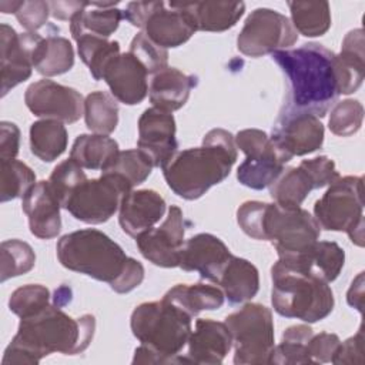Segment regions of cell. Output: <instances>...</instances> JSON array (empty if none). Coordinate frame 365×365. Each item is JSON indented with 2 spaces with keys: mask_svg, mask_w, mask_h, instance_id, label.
Here are the masks:
<instances>
[{
  "mask_svg": "<svg viewBox=\"0 0 365 365\" xmlns=\"http://www.w3.org/2000/svg\"><path fill=\"white\" fill-rule=\"evenodd\" d=\"M94 329L96 318L91 314L71 318L58 307L48 305L34 315L21 318L1 364H38L41 358L54 352L80 354L90 345Z\"/></svg>",
  "mask_w": 365,
  "mask_h": 365,
  "instance_id": "1",
  "label": "cell"
},
{
  "mask_svg": "<svg viewBox=\"0 0 365 365\" xmlns=\"http://www.w3.org/2000/svg\"><path fill=\"white\" fill-rule=\"evenodd\" d=\"M272 60L285 76L287 96L282 107L325 117L339 97L335 53L318 43L274 51Z\"/></svg>",
  "mask_w": 365,
  "mask_h": 365,
  "instance_id": "2",
  "label": "cell"
},
{
  "mask_svg": "<svg viewBox=\"0 0 365 365\" xmlns=\"http://www.w3.org/2000/svg\"><path fill=\"white\" fill-rule=\"evenodd\" d=\"M235 161L234 135L224 128H212L204 135L201 147L177 151L163 167V175L178 197L197 200L222 182Z\"/></svg>",
  "mask_w": 365,
  "mask_h": 365,
  "instance_id": "3",
  "label": "cell"
},
{
  "mask_svg": "<svg viewBox=\"0 0 365 365\" xmlns=\"http://www.w3.org/2000/svg\"><path fill=\"white\" fill-rule=\"evenodd\" d=\"M60 264L113 287L125 269L128 257L107 234L86 228L63 235L56 245Z\"/></svg>",
  "mask_w": 365,
  "mask_h": 365,
  "instance_id": "4",
  "label": "cell"
},
{
  "mask_svg": "<svg viewBox=\"0 0 365 365\" xmlns=\"http://www.w3.org/2000/svg\"><path fill=\"white\" fill-rule=\"evenodd\" d=\"M271 304L281 317L314 324L332 312L335 299L327 282L285 268L278 261L271 268Z\"/></svg>",
  "mask_w": 365,
  "mask_h": 365,
  "instance_id": "5",
  "label": "cell"
},
{
  "mask_svg": "<svg viewBox=\"0 0 365 365\" xmlns=\"http://www.w3.org/2000/svg\"><path fill=\"white\" fill-rule=\"evenodd\" d=\"M133 335L141 342L170 358L174 364H188L180 356L191 335V317L167 299L143 302L134 308L130 319Z\"/></svg>",
  "mask_w": 365,
  "mask_h": 365,
  "instance_id": "6",
  "label": "cell"
},
{
  "mask_svg": "<svg viewBox=\"0 0 365 365\" xmlns=\"http://www.w3.org/2000/svg\"><path fill=\"white\" fill-rule=\"evenodd\" d=\"M314 218L327 231H345L351 241L364 247V180L338 177L315 201Z\"/></svg>",
  "mask_w": 365,
  "mask_h": 365,
  "instance_id": "7",
  "label": "cell"
},
{
  "mask_svg": "<svg viewBox=\"0 0 365 365\" xmlns=\"http://www.w3.org/2000/svg\"><path fill=\"white\" fill-rule=\"evenodd\" d=\"M234 345L235 365L268 364L274 349L272 312L262 304L250 302L225 318Z\"/></svg>",
  "mask_w": 365,
  "mask_h": 365,
  "instance_id": "8",
  "label": "cell"
},
{
  "mask_svg": "<svg viewBox=\"0 0 365 365\" xmlns=\"http://www.w3.org/2000/svg\"><path fill=\"white\" fill-rule=\"evenodd\" d=\"M262 241H269L278 258L292 257L319 240L321 227L304 208H285L275 202L265 204L262 215Z\"/></svg>",
  "mask_w": 365,
  "mask_h": 365,
  "instance_id": "9",
  "label": "cell"
},
{
  "mask_svg": "<svg viewBox=\"0 0 365 365\" xmlns=\"http://www.w3.org/2000/svg\"><path fill=\"white\" fill-rule=\"evenodd\" d=\"M131 190L133 187L120 175L101 174L98 178H87L81 182L63 208L81 222L101 224L115 214L121 200Z\"/></svg>",
  "mask_w": 365,
  "mask_h": 365,
  "instance_id": "10",
  "label": "cell"
},
{
  "mask_svg": "<svg viewBox=\"0 0 365 365\" xmlns=\"http://www.w3.org/2000/svg\"><path fill=\"white\" fill-rule=\"evenodd\" d=\"M298 40L289 19L277 10L259 7L251 11L237 37V48L248 57L285 50Z\"/></svg>",
  "mask_w": 365,
  "mask_h": 365,
  "instance_id": "11",
  "label": "cell"
},
{
  "mask_svg": "<svg viewBox=\"0 0 365 365\" xmlns=\"http://www.w3.org/2000/svg\"><path fill=\"white\" fill-rule=\"evenodd\" d=\"M338 177L335 163L327 155L302 160L298 167H289L279 174L269 185V194L275 204L297 208L312 190L329 185Z\"/></svg>",
  "mask_w": 365,
  "mask_h": 365,
  "instance_id": "12",
  "label": "cell"
},
{
  "mask_svg": "<svg viewBox=\"0 0 365 365\" xmlns=\"http://www.w3.org/2000/svg\"><path fill=\"white\" fill-rule=\"evenodd\" d=\"M324 125L307 111L282 107L272 127L271 140L289 160L319 150L324 144Z\"/></svg>",
  "mask_w": 365,
  "mask_h": 365,
  "instance_id": "13",
  "label": "cell"
},
{
  "mask_svg": "<svg viewBox=\"0 0 365 365\" xmlns=\"http://www.w3.org/2000/svg\"><path fill=\"white\" fill-rule=\"evenodd\" d=\"M27 108L37 117L73 124L84 114L83 96L73 87L43 78L31 83L24 93Z\"/></svg>",
  "mask_w": 365,
  "mask_h": 365,
  "instance_id": "14",
  "label": "cell"
},
{
  "mask_svg": "<svg viewBox=\"0 0 365 365\" xmlns=\"http://www.w3.org/2000/svg\"><path fill=\"white\" fill-rule=\"evenodd\" d=\"M182 211L177 205L168 208L164 222L135 238L141 255L157 267H178L180 252L185 242Z\"/></svg>",
  "mask_w": 365,
  "mask_h": 365,
  "instance_id": "15",
  "label": "cell"
},
{
  "mask_svg": "<svg viewBox=\"0 0 365 365\" xmlns=\"http://www.w3.org/2000/svg\"><path fill=\"white\" fill-rule=\"evenodd\" d=\"M175 130V120L168 111L151 107L140 115L137 148L153 167L163 168L178 151Z\"/></svg>",
  "mask_w": 365,
  "mask_h": 365,
  "instance_id": "16",
  "label": "cell"
},
{
  "mask_svg": "<svg viewBox=\"0 0 365 365\" xmlns=\"http://www.w3.org/2000/svg\"><path fill=\"white\" fill-rule=\"evenodd\" d=\"M1 97L13 87L26 81L33 70V48L40 38L38 33H17L11 26L1 24Z\"/></svg>",
  "mask_w": 365,
  "mask_h": 365,
  "instance_id": "17",
  "label": "cell"
},
{
  "mask_svg": "<svg viewBox=\"0 0 365 365\" xmlns=\"http://www.w3.org/2000/svg\"><path fill=\"white\" fill-rule=\"evenodd\" d=\"M148 71L138 58L127 53L114 56L104 67L101 80H104L111 91V96L127 106L141 103L148 94L147 83Z\"/></svg>",
  "mask_w": 365,
  "mask_h": 365,
  "instance_id": "18",
  "label": "cell"
},
{
  "mask_svg": "<svg viewBox=\"0 0 365 365\" xmlns=\"http://www.w3.org/2000/svg\"><path fill=\"white\" fill-rule=\"evenodd\" d=\"M231 257L232 254L222 240L212 234L201 232L184 242L178 267L184 271L198 272L202 279L217 282Z\"/></svg>",
  "mask_w": 365,
  "mask_h": 365,
  "instance_id": "19",
  "label": "cell"
},
{
  "mask_svg": "<svg viewBox=\"0 0 365 365\" xmlns=\"http://www.w3.org/2000/svg\"><path fill=\"white\" fill-rule=\"evenodd\" d=\"M278 262L292 271L318 278L327 284L338 278L345 264L344 250L334 241H317L308 250L278 258Z\"/></svg>",
  "mask_w": 365,
  "mask_h": 365,
  "instance_id": "20",
  "label": "cell"
},
{
  "mask_svg": "<svg viewBox=\"0 0 365 365\" xmlns=\"http://www.w3.org/2000/svg\"><path fill=\"white\" fill-rule=\"evenodd\" d=\"M165 200L154 190H131L118 208V222L121 230L137 238L143 232L154 228L164 217Z\"/></svg>",
  "mask_w": 365,
  "mask_h": 365,
  "instance_id": "21",
  "label": "cell"
},
{
  "mask_svg": "<svg viewBox=\"0 0 365 365\" xmlns=\"http://www.w3.org/2000/svg\"><path fill=\"white\" fill-rule=\"evenodd\" d=\"M21 208L29 218L30 232L40 240H50L60 234V202L48 181L36 182L23 197Z\"/></svg>",
  "mask_w": 365,
  "mask_h": 365,
  "instance_id": "22",
  "label": "cell"
},
{
  "mask_svg": "<svg viewBox=\"0 0 365 365\" xmlns=\"http://www.w3.org/2000/svg\"><path fill=\"white\" fill-rule=\"evenodd\" d=\"M188 364L218 365L232 346L231 334L225 322L200 318L188 338Z\"/></svg>",
  "mask_w": 365,
  "mask_h": 365,
  "instance_id": "23",
  "label": "cell"
},
{
  "mask_svg": "<svg viewBox=\"0 0 365 365\" xmlns=\"http://www.w3.org/2000/svg\"><path fill=\"white\" fill-rule=\"evenodd\" d=\"M145 36L163 48H174L182 46L197 31L191 16L180 3H170L158 7L145 21L143 27Z\"/></svg>",
  "mask_w": 365,
  "mask_h": 365,
  "instance_id": "24",
  "label": "cell"
},
{
  "mask_svg": "<svg viewBox=\"0 0 365 365\" xmlns=\"http://www.w3.org/2000/svg\"><path fill=\"white\" fill-rule=\"evenodd\" d=\"M197 84V76L185 74L174 67H165L153 74L148 86V98L153 107L173 113L187 103L191 90Z\"/></svg>",
  "mask_w": 365,
  "mask_h": 365,
  "instance_id": "25",
  "label": "cell"
},
{
  "mask_svg": "<svg viewBox=\"0 0 365 365\" xmlns=\"http://www.w3.org/2000/svg\"><path fill=\"white\" fill-rule=\"evenodd\" d=\"M335 70L339 94L355 93L365 77L364 30H351L342 40L341 53L335 54Z\"/></svg>",
  "mask_w": 365,
  "mask_h": 365,
  "instance_id": "26",
  "label": "cell"
},
{
  "mask_svg": "<svg viewBox=\"0 0 365 365\" xmlns=\"http://www.w3.org/2000/svg\"><path fill=\"white\" fill-rule=\"evenodd\" d=\"M230 304H242L254 298L259 289V274L248 259L232 255L217 282Z\"/></svg>",
  "mask_w": 365,
  "mask_h": 365,
  "instance_id": "27",
  "label": "cell"
},
{
  "mask_svg": "<svg viewBox=\"0 0 365 365\" xmlns=\"http://www.w3.org/2000/svg\"><path fill=\"white\" fill-rule=\"evenodd\" d=\"M201 31H225L237 24L245 11L242 1L180 3Z\"/></svg>",
  "mask_w": 365,
  "mask_h": 365,
  "instance_id": "28",
  "label": "cell"
},
{
  "mask_svg": "<svg viewBox=\"0 0 365 365\" xmlns=\"http://www.w3.org/2000/svg\"><path fill=\"white\" fill-rule=\"evenodd\" d=\"M33 68L41 76L53 77L71 70L74 66V50L71 43L61 36H40L33 48Z\"/></svg>",
  "mask_w": 365,
  "mask_h": 365,
  "instance_id": "29",
  "label": "cell"
},
{
  "mask_svg": "<svg viewBox=\"0 0 365 365\" xmlns=\"http://www.w3.org/2000/svg\"><path fill=\"white\" fill-rule=\"evenodd\" d=\"M168 302L174 304L191 318L201 311H214L222 307L224 292L221 288L208 284H177L170 288L163 297Z\"/></svg>",
  "mask_w": 365,
  "mask_h": 365,
  "instance_id": "30",
  "label": "cell"
},
{
  "mask_svg": "<svg viewBox=\"0 0 365 365\" xmlns=\"http://www.w3.org/2000/svg\"><path fill=\"white\" fill-rule=\"evenodd\" d=\"M115 140L103 134H81L71 147L70 158L81 168L104 170L118 153Z\"/></svg>",
  "mask_w": 365,
  "mask_h": 365,
  "instance_id": "31",
  "label": "cell"
},
{
  "mask_svg": "<svg viewBox=\"0 0 365 365\" xmlns=\"http://www.w3.org/2000/svg\"><path fill=\"white\" fill-rule=\"evenodd\" d=\"M67 130L61 121L43 118L30 125V150L44 163L57 160L67 148Z\"/></svg>",
  "mask_w": 365,
  "mask_h": 365,
  "instance_id": "32",
  "label": "cell"
},
{
  "mask_svg": "<svg viewBox=\"0 0 365 365\" xmlns=\"http://www.w3.org/2000/svg\"><path fill=\"white\" fill-rule=\"evenodd\" d=\"M295 31L305 37L324 36L331 27L328 1H288Z\"/></svg>",
  "mask_w": 365,
  "mask_h": 365,
  "instance_id": "33",
  "label": "cell"
},
{
  "mask_svg": "<svg viewBox=\"0 0 365 365\" xmlns=\"http://www.w3.org/2000/svg\"><path fill=\"white\" fill-rule=\"evenodd\" d=\"M123 19V11L117 7L80 10L70 20V33L74 40L83 34H93L103 38L110 37Z\"/></svg>",
  "mask_w": 365,
  "mask_h": 365,
  "instance_id": "34",
  "label": "cell"
},
{
  "mask_svg": "<svg viewBox=\"0 0 365 365\" xmlns=\"http://www.w3.org/2000/svg\"><path fill=\"white\" fill-rule=\"evenodd\" d=\"M83 115L90 131L108 135L118 124V103L106 91H93L84 98Z\"/></svg>",
  "mask_w": 365,
  "mask_h": 365,
  "instance_id": "35",
  "label": "cell"
},
{
  "mask_svg": "<svg viewBox=\"0 0 365 365\" xmlns=\"http://www.w3.org/2000/svg\"><path fill=\"white\" fill-rule=\"evenodd\" d=\"M76 41L81 61L88 67L94 80H101L106 64L120 54V43L93 34H83Z\"/></svg>",
  "mask_w": 365,
  "mask_h": 365,
  "instance_id": "36",
  "label": "cell"
},
{
  "mask_svg": "<svg viewBox=\"0 0 365 365\" xmlns=\"http://www.w3.org/2000/svg\"><path fill=\"white\" fill-rule=\"evenodd\" d=\"M284 165L285 163L277 157L245 158L237 170V178L248 188L264 190L279 177Z\"/></svg>",
  "mask_w": 365,
  "mask_h": 365,
  "instance_id": "37",
  "label": "cell"
},
{
  "mask_svg": "<svg viewBox=\"0 0 365 365\" xmlns=\"http://www.w3.org/2000/svg\"><path fill=\"white\" fill-rule=\"evenodd\" d=\"M36 184L34 171L19 160L0 161V201L7 202L24 194Z\"/></svg>",
  "mask_w": 365,
  "mask_h": 365,
  "instance_id": "38",
  "label": "cell"
},
{
  "mask_svg": "<svg viewBox=\"0 0 365 365\" xmlns=\"http://www.w3.org/2000/svg\"><path fill=\"white\" fill-rule=\"evenodd\" d=\"M154 167L147 157L138 150L118 151L111 163L101 171V174H115L124 178L133 188L143 184L151 174Z\"/></svg>",
  "mask_w": 365,
  "mask_h": 365,
  "instance_id": "39",
  "label": "cell"
},
{
  "mask_svg": "<svg viewBox=\"0 0 365 365\" xmlns=\"http://www.w3.org/2000/svg\"><path fill=\"white\" fill-rule=\"evenodd\" d=\"M1 271L0 281L27 274L36 264L33 248L21 240H6L1 242Z\"/></svg>",
  "mask_w": 365,
  "mask_h": 365,
  "instance_id": "40",
  "label": "cell"
},
{
  "mask_svg": "<svg viewBox=\"0 0 365 365\" xmlns=\"http://www.w3.org/2000/svg\"><path fill=\"white\" fill-rule=\"evenodd\" d=\"M50 305V291L40 284H27L14 289L9 298V309L20 318L34 315Z\"/></svg>",
  "mask_w": 365,
  "mask_h": 365,
  "instance_id": "41",
  "label": "cell"
},
{
  "mask_svg": "<svg viewBox=\"0 0 365 365\" xmlns=\"http://www.w3.org/2000/svg\"><path fill=\"white\" fill-rule=\"evenodd\" d=\"M235 145L245 154V158H281L285 164L291 161L285 154L279 151L271 137L258 128H247L238 131L234 137Z\"/></svg>",
  "mask_w": 365,
  "mask_h": 365,
  "instance_id": "42",
  "label": "cell"
},
{
  "mask_svg": "<svg viewBox=\"0 0 365 365\" xmlns=\"http://www.w3.org/2000/svg\"><path fill=\"white\" fill-rule=\"evenodd\" d=\"M364 120V107L358 100L346 98L335 103L331 110L328 127L331 133L339 137H349L355 134Z\"/></svg>",
  "mask_w": 365,
  "mask_h": 365,
  "instance_id": "43",
  "label": "cell"
},
{
  "mask_svg": "<svg viewBox=\"0 0 365 365\" xmlns=\"http://www.w3.org/2000/svg\"><path fill=\"white\" fill-rule=\"evenodd\" d=\"M86 180L87 177L83 168L74 160L68 158L54 167L47 181L60 205L64 207L73 191Z\"/></svg>",
  "mask_w": 365,
  "mask_h": 365,
  "instance_id": "44",
  "label": "cell"
},
{
  "mask_svg": "<svg viewBox=\"0 0 365 365\" xmlns=\"http://www.w3.org/2000/svg\"><path fill=\"white\" fill-rule=\"evenodd\" d=\"M128 51L138 58L148 74H155L168 67V51L150 40L144 31H140L134 36Z\"/></svg>",
  "mask_w": 365,
  "mask_h": 365,
  "instance_id": "45",
  "label": "cell"
},
{
  "mask_svg": "<svg viewBox=\"0 0 365 365\" xmlns=\"http://www.w3.org/2000/svg\"><path fill=\"white\" fill-rule=\"evenodd\" d=\"M262 201H245L237 210V222L240 228L251 238L262 241V215L265 210Z\"/></svg>",
  "mask_w": 365,
  "mask_h": 365,
  "instance_id": "46",
  "label": "cell"
},
{
  "mask_svg": "<svg viewBox=\"0 0 365 365\" xmlns=\"http://www.w3.org/2000/svg\"><path fill=\"white\" fill-rule=\"evenodd\" d=\"M307 344L308 342L282 339L281 344L274 346L268 364H278V365L314 364L311 356H309Z\"/></svg>",
  "mask_w": 365,
  "mask_h": 365,
  "instance_id": "47",
  "label": "cell"
},
{
  "mask_svg": "<svg viewBox=\"0 0 365 365\" xmlns=\"http://www.w3.org/2000/svg\"><path fill=\"white\" fill-rule=\"evenodd\" d=\"M50 6L48 1L34 0V1H21V6L16 11V19L23 29L27 31L36 33V30L41 29L48 19Z\"/></svg>",
  "mask_w": 365,
  "mask_h": 365,
  "instance_id": "48",
  "label": "cell"
},
{
  "mask_svg": "<svg viewBox=\"0 0 365 365\" xmlns=\"http://www.w3.org/2000/svg\"><path fill=\"white\" fill-rule=\"evenodd\" d=\"M335 365H362L364 364V329L362 325L358 332L344 342H339L332 359Z\"/></svg>",
  "mask_w": 365,
  "mask_h": 365,
  "instance_id": "49",
  "label": "cell"
},
{
  "mask_svg": "<svg viewBox=\"0 0 365 365\" xmlns=\"http://www.w3.org/2000/svg\"><path fill=\"white\" fill-rule=\"evenodd\" d=\"M339 342L341 341L336 334H329V332H321L317 335L314 334L307 344L312 362L314 364L331 362Z\"/></svg>",
  "mask_w": 365,
  "mask_h": 365,
  "instance_id": "50",
  "label": "cell"
},
{
  "mask_svg": "<svg viewBox=\"0 0 365 365\" xmlns=\"http://www.w3.org/2000/svg\"><path fill=\"white\" fill-rule=\"evenodd\" d=\"M20 148V130L11 121L0 123V161L16 160Z\"/></svg>",
  "mask_w": 365,
  "mask_h": 365,
  "instance_id": "51",
  "label": "cell"
},
{
  "mask_svg": "<svg viewBox=\"0 0 365 365\" xmlns=\"http://www.w3.org/2000/svg\"><path fill=\"white\" fill-rule=\"evenodd\" d=\"M144 279V267L140 261L128 257L125 269L123 271L121 277L118 278V281L110 287L113 291H115L117 294H127L130 291H133L134 288H137Z\"/></svg>",
  "mask_w": 365,
  "mask_h": 365,
  "instance_id": "52",
  "label": "cell"
},
{
  "mask_svg": "<svg viewBox=\"0 0 365 365\" xmlns=\"http://www.w3.org/2000/svg\"><path fill=\"white\" fill-rule=\"evenodd\" d=\"M163 4V1H131L123 11V19L134 27L143 29L147 19Z\"/></svg>",
  "mask_w": 365,
  "mask_h": 365,
  "instance_id": "53",
  "label": "cell"
},
{
  "mask_svg": "<svg viewBox=\"0 0 365 365\" xmlns=\"http://www.w3.org/2000/svg\"><path fill=\"white\" fill-rule=\"evenodd\" d=\"M50 14L57 20H71V17L86 7L90 6L88 1H48Z\"/></svg>",
  "mask_w": 365,
  "mask_h": 365,
  "instance_id": "54",
  "label": "cell"
},
{
  "mask_svg": "<svg viewBox=\"0 0 365 365\" xmlns=\"http://www.w3.org/2000/svg\"><path fill=\"white\" fill-rule=\"evenodd\" d=\"M346 301L351 307L356 308L362 314L364 308V272H359L358 277L352 281L348 292H346Z\"/></svg>",
  "mask_w": 365,
  "mask_h": 365,
  "instance_id": "55",
  "label": "cell"
},
{
  "mask_svg": "<svg viewBox=\"0 0 365 365\" xmlns=\"http://www.w3.org/2000/svg\"><path fill=\"white\" fill-rule=\"evenodd\" d=\"M21 6V1H9V0H3L0 1V10L3 13H14L19 10V7Z\"/></svg>",
  "mask_w": 365,
  "mask_h": 365,
  "instance_id": "56",
  "label": "cell"
}]
</instances>
